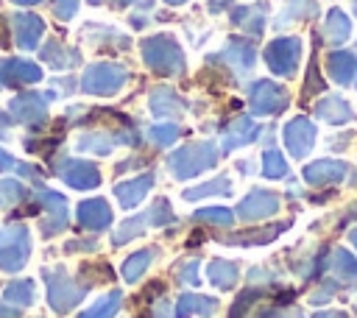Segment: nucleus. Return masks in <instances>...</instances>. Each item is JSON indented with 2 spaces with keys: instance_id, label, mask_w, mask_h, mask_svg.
Segmentation results:
<instances>
[{
  "instance_id": "f257e3e1",
  "label": "nucleus",
  "mask_w": 357,
  "mask_h": 318,
  "mask_svg": "<svg viewBox=\"0 0 357 318\" xmlns=\"http://www.w3.org/2000/svg\"><path fill=\"white\" fill-rule=\"evenodd\" d=\"M142 59L159 75H181L184 73V53L170 33H156L142 39Z\"/></svg>"
},
{
  "instance_id": "f03ea898",
  "label": "nucleus",
  "mask_w": 357,
  "mask_h": 318,
  "mask_svg": "<svg viewBox=\"0 0 357 318\" xmlns=\"http://www.w3.org/2000/svg\"><path fill=\"white\" fill-rule=\"evenodd\" d=\"M215 165H218V148L209 139L181 145L178 151H173L167 156V167L176 179H192V176H198Z\"/></svg>"
},
{
  "instance_id": "7ed1b4c3",
  "label": "nucleus",
  "mask_w": 357,
  "mask_h": 318,
  "mask_svg": "<svg viewBox=\"0 0 357 318\" xmlns=\"http://www.w3.org/2000/svg\"><path fill=\"white\" fill-rule=\"evenodd\" d=\"M42 279H45V285H47V304H50L53 312H59V315L70 312V310L86 296V290H89L86 282H78L75 276L64 273L61 268H59V271H42Z\"/></svg>"
},
{
  "instance_id": "20e7f679",
  "label": "nucleus",
  "mask_w": 357,
  "mask_h": 318,
  "mask_svg": "<svg viewBox=\"0 0 357 318\" xmlns=\"http://www.w3.org/2000/svg\"><path fill=\"white\" fill-rule=\"evenodd\" d=\"M31 259V234L25 223L0 229V271L20 273Z\"/></svg>"
},
{
  "instance_id": "39448f33",
  "label": "nucleus",
  "mask_w": 357,
  "mask_h": 318,
  "mask_svg": "<svg viewBox=\"0 0 357 318\" xmlns=\"http://www.w3.org/2000/svg\"><path fill=\"white\" fill-rule=\"evenodd\" d=\"M128 81V70L123 64H114V61H95L84 70L81 75V89L86 95H98V98H106V95H114L126 86Z\"/></svg>"
},
{
  "instance_id": "423d86ee",
  "label": "nucleus",
  "mask_w": 357,
  "mask_h": 318,
  "mask_svg": "<svg viewBox=\"0 0 357 318\" xmlns=\"http://www.w3.org/2000/svg\"><path fill=\"white\" fill-rule=\"evenodd\" d=\"M56 100V92H22L8 103V112L14 114L17 123L28 128H39L47 123V103Z\"/></svg>"
},
{
  "instance_id": "0eeeda50",
  "label": "nucleus",
  "mask_w": 357,
  "mask_h": 318,
  "mask_svg": "<svg viewBox=\"0 0 357 318\" xmlns=\"http://www.w3.org/2000/svg\"><path fill=\"white\" fill-rule=\"evenodd\" d=\"M287 103H290L287 89L279 86V84H273V81H268V78L254 81L251 89H248V106H251V112H254L257 117L279 114V112L287 109Z\"/></svg>"
},
{
  "instance_id": "6e6552de",
  "label": "nucleus",
  "mask_w": 357,
  "mask_h": 318,
  "mask_svg": "<svg viewBox=\"0 0 357 318\" xmlns=\"http://www.w3.org/2000/svg\"><path fill=\"white\" fill-rule=\"evenodd\" d=\"M39 204L45 206V218H42V237H56L61 229H67L70 223V206L67 198L56 190L39 187Z\"/></svg>"
},
{
  "instance_id": "1a4fd4ad",
  "label": "nucleus",
  "mask_w": 357,
  "mask_h": 318,
  "mask_svg": "<svg viewBox=\"0 0 357 318\" xmlns=\"http://www.w3.org/2000/svg\"><path fill=\"white\" fill-rule=\"evenodd\" d=\"M301 59V42L296 36H279L265 47V61L276 75H293Z\"/></svg>"
},
{
  "instance_id": "9d476101",
  "label": "nucleus",
  "mask_w": 357,
  "mask_h": 318,
  "mask_svg": "<svg viewBox=\"0 0 357 318\" xmlns=\"http://www.w3.org/2000/svg\"><path fill=\"white\" fill-rule=\"evenodd\" d=\"M279 192H273V190H262V187H257V190H251L240 204H237V218H243V220H265V218H271V215H276L279 212Z\"/></svg>"
},
{
  "instance_id": "9b49d317",
  "label": "nucleus",
  "mask_w": 357,
  "mask_h": 318,
  "mask_svg": "<svg viewBox=\"0 0 357 318\" xmlns=\"http://www.w3.org/2000/svg\"><path fill=\"white\" fill-rule=\"evenodd\" d=\"M282 139L293 159H304L315 145V126L307 117H293L282 128Z\"/></svg>"
},
{
  "instance_id": "f8f14e48",
  "label": "nucleus",
  "mask_w": 357,
  "mask_h": 318,
  "mask_svg": "<svg viewBox=\"0 0 357 318\" xmlns=\"http://www.w3.org/2000/svg\"><path fill=\"white\" fill-rule=\"evenodd\" d=\"M64 165L56 167L59 179L75 190H95L100 184V170L95 162H84V159H61Z\"/></svg>"
},
{
  "instance_id": "ddd939ff",
  "label": "nucleus",
  "mask_w": 357,
  "mask_h": 318,
  "mask_svg": "<svg viewBox=\"0 0 357 318\" xmlns=\"http://www.w3.org/2000/svg\"><path fill=\"white\" fill-rule=\"evenodd\" d=\"M301 176L312 187H332V184H340L349 176V165L340 162V159H315V162L304 165Z\"/></svg>"
},
{
  "instance_id": "4468645a",
  "label": "nucleus",
  "mask_w": 357,
  "mask_h": 318,
  "mask_svg": "<svg viewBox=\"0 0 357 318\" xmlns=\"http://www.w3.org/2000/svg\"><path fill=\"white\" fill-rule=\"evenodd\" d=\"M42 81L39 64L28 59H0V89L20 86V84H36Z\"/></svg>"
},
{
  "instance_id": "2eb2a0df",
  "label": "nucleus",
  "mask_w": 357,
  "mask_h": 318,
  "mask_svg": "<svg viewBox=\"0 0 357 318\" xmlns=\"http://www.w3.org/2000/svg\"><path fill=\"white\" fill-rule=\"evenodd\" d=\"M259 134H262V128H259L251 117L240 114V117H234V120L226 126L223 139H220V151H223V153H229V151H234V148H243V145L254 142Z\"/></svg>"
},
{
  "instance_id": "dca6fc26",
  "label": "nucleus",
  "mask_w": 357,
  "mask_h": 318,
  "mask_svg": "<svg viewBox=\"0 0 357 318\" xmlns=\"http://www.w3.org/2000/svg\"><path fill=\"white\" fill-rule=\"evenodd\" d=\"M11 25H14V36H17V45L22 50H33L45 33V20L31 14V11H20L11 17Z\"/></svg>"
},
{
  "instance_id": "f3484780",
  "label": "nucleus",
  "mask_w": 357,
  "mask_h": 318,
  "mask_svg": "<svg viewBox=\"0 0 357 318\" xmlns=\"http://www.w3.org/2000/svg\"><path fill=\"white\" fill-rule=\"evenodd\" d=\"M153 187V173H142V176H134V179H126L120 184H114V198L120 201L123 209H134Z\"/></svg>"
},
{
  "instance_id": "a211bd4d",
  "label": "nucleus",
  "mask_w": 357,
  "mask_h": 318,
  "mask_svg": "<svg viewBox=\"0 0 357 318\" xmlns=\"http://www.w3.org/2000/svg\"><path fill=\"white\" fill-rule=\"evenodd\" d=\"M78 223L89 232H100L112 223V206L103 198H89L78 204Z\"/></svg>"
},
{
  "instance_id": "6ab92c4d",
  "label": "nucleus",
  "mask_w": 357,
  "mask_h": 318,
  "mask_svg": "<svg viewBox=\"0 0 357 318\" xmlns=\"http://www.w3.org/2000/svg\"><path fill=\"white\" fill-rule=\"evenodd\" d=\"M148 106H151V112L156 117H181L187 112V100L178 98V92L170 89V86H156L151 92V103Z\"/></svg>"
},
{
  "instance_id": "aec40b11",
  "label": "nucleus",
  "mask_w": 357,
  "mask_h": 318,
  "mask_svg": "<svg viewBox=\"0 0 357 318\" xmlns=\"http://www.w3.org/2000/svg\"><path fill=\"white\" fill-rule=\"evenodd\" d=\"M39 56H42V61H45L47 67H53V70H70V67H78V64H81V53L73 50V47H67V45H61L59 39H47V42L42 45Z\"/></svg>"
},
{
  "instance_id": "412c9836",
  "label": "nucleus",
  "mask_w": 357,
  "mask_h": 318,
  "mask_svg": "<svg viewBox=\"0 0 357 318\" xmlns=\"http://www.w3.org/2000/svg\"><path fill=\"white\" fill-rule=\"evenodd\" d=\"M315 117H321L324 123H332V126H343V123L354 120V109L340 95H326L315 103Z\"/></svg>"
},
{
  "instance_id": "4be33fe9",
  "label": "nucleus",
  "mask_w": 357,
  "mask_h": 318,
  "mask_svg": "<svg viewBox=\"0 0 357 318\" xmlns=\"http://www.w3.org/2000/svg\"><path fill=\"white\" fill-rule=\"evenodd\" d=\"M176 307V318H190V315H201V318H212L218 310V298L212 296H198V293H181Z\"/></svg>"
},
{
  "instance_id": "5701e85b",
  "label": "nucleus",
  "mask_w": 357,
  "mask_h": 318,
  "mask_svg": "<svg viewBox=\"0 0 357 318\" xmlns=\"http://www.w3.org/2000/svg\"><path fill=\"white\" fill-rule=\"evenodd\" d=\"M287 226H290V220L273 223V226H265V229H251L245 234H226V237H220V243H226V245H265V243L276 240Z\"/></svg>"
},
{
  "instance_id": "b1692460",
  "label": "nucleus",
  "mask_w": 357,
  "mask_h": 318,
  "mask_svg": "<svg viewBox=\"0 0 357 318\" xmlns=\"http://www.w3.org/2000/svg\"><path fill=\"white\" fill-rule=\"evenodd\" d=\"M206 273H209V282L218 287V290H231L240 279V265L234 259H209L206 265Z\"/></svg>"
},
{
  "instance_id": "393cba45",
  "label": "nucleus",
  "mask_w": 357,
  "mask_h": 318,
  "mask_svg": "<svg viewBox=\"0 0 357 318\" xmlns=\"http://www.w3.org/2000/svg\"><path fill=\"white\" fill-rule=\"evenodd\" d=\"M326 67H329V75L337 84H351V78L357 73V56L349 53V50H337L326 59Z\"/></svg>"
},
{
  "instance_id": "a878e982",
  "label": "nucleus",
  "mask_w": 357,
  "mask_h": 318,
  "mask_svg": "<svg viewBox=\"0 0 357 318\" xmlns=\"http://www.w3.org/2000/svg\"><path fill=\"white\" fill-rule=\"evenodd\" d=\"M223 59H226L237 73H245V70H251V64H254V47H251L245 39H229L226 47H223Z\"/></svg>"
},
{
  "instance_id": "bb28decb",
  "label": "nucleus",
  "mask_w": 357,
  "mask_h": 318,
  "mask_svg": "<svg viewBox=\"0 0 357 318\" xmlns=\"http://www.w3.org/2000/svg\"><path fill=\"white\" fill-rule=\"evenodd\" d=\"M117 145L114 134L112 131H89V134H81L75 148L84 151V153H98V156H109L112 148Z\"/></svg>"
},
{
  "instance_id": "cd10ccee",
  "label": "nucleus",
  "mask_w": 357,
  "mask_h": 318,
  "mask_svg": "<svg viewBox=\"0 0 357 318\" xmlns=\"http://www.w3.org/2000/svg\"><path fill=\"white\" fill-rule=\"evenodd\" d=\"M151 226V218H148V209L145 212H139V215H134V218H126L114 232H112V245H126L128 240H134V237H139L145 229Z\"/></svg>"
},
{
  "instance_id": "c85d7f7f",
  "label": "nucleus",
  "mask_w": 357,
  "mask_h": 318,
  "mask_svg": "<svg viewBox=\"0 0 357 318\" xmlns=\"http://www.w3.org/2000/svg\"><path fill=\"white\" fill-rule=\"evenodd\" d=\"M3 301L14 304V307H31L36 301V287L31 279H14L3 287Z\"/></svg>"
},
{
  "instance_id": "c756f323",
  "label": "nucleus",
  "mask_w": 357,
  "mask_h": 318,
  "mask_svg": "<svg viewBox=\"0 0 357 318\" xmlns=\"http://www.w3.org/2000/svg\"><path fill=\"white\" fill-rule=\"evenodd\" d=\"M120 304H123V293L120 290H109L103 298L89 304V310H84L78 318H114L120 312Z\"/></svg>"
},
{
  "instance_id": "7c9ffc66",
  "label": "nucleus",
  "mask_w": 357,
  "mask_h": 318,
  "mask_svg": "<svg viewBox=\"0 0 357 318\" xmlns=\"http://www.w3.org/2000/svg\"><path fill=\"white\" fill-rule=\"evenodd\" d=\"M153 262V248H142V251H134L126 262H123V279L128 282V285H134V282H139L142 279V273L148 271V265Z\"/></svg>"
},
{
  "instance_id": "2f4dec72",
  "label": "nucleus",
  "mask_w": 357,
  "mask_h": 318,
  "mask_svg": "<svg viewBox=\"0 0 357 318\" xmlns=\"http://www.w3.org/2000/svg\"><path fill=\"white\" fill-rule=\"evenodd\" d=\"M231 192V179L229 176H218L212 181H204L198 187H187L184 190V198L187 201H195V198H206V195H229Z\"/></svg>"
},
{
  "instance_id": "473e14b6",
  "label": "nucleus",
  "mask_w": 357,
  "mask_h": 318,
  "mask_svg": "<svg viewBox=\"0 0 357 318\" xmlns=\"http://www.w3.org/2000/svg\"><path fill=\"white\" fill-rule=\"evenodd\" d=\"M329 271L337 279H357V257L351 251H346V248H335L332 262H329Z\"/></svg>"
},
{
  "instance_id": "72a5a7b5",
  "label": "nucleus",
  "mask_w": 357,
  "mask_h": 318,
  "mask_svg": "<svg viewBox=\"0 0 357 318\" xmlns=\"http://www.w3.org/2000/svg\"><path fill=\"white\" fill-rule=\"evenodd\" d=\"M192 218L198 223H212V226H220V229H231V223H234V212L226 209V206H204V209H195Z\"/></svg>"
},
{
  "instance_id": "f704fd0d",
  "label": "nucleus",
  "mask_w": 357,
  "mask_h": 318,
  "mask_svg": "<svg viewBox=\"0 0 357 318\" xmlns=\"http://www.w3.org/2000/svg\"><path fill=\"white\" fill-rule=\"evenodd\" d=\"M22 198H28V187L22 181H14V179L0 181V209H11Z\"/></svg>"
},
{
  "instance_id": "c9c22d12",
  "label": "nucleus",
  "mask_w": 357,
  "mask_h": 318,
  "mask_svg": "<svg viewBox=\"0 0 357 318\" xmlns=\"http://www.w3.org/2000/svg\"><path fill=\"white\" fill-rule=\"evenodd\" d=\"M262 176L265 179H284L287 176V159L276 148H268L262 153Z\"/></svg>"
},
{
  "instance_id": "e433bc0d",
  "label": "nucleus",
  "mask_w": 357,
  "mask_h": 318,
  "mask_svg": "<svg viewBox=\"0 0 357 318\" xmlns=\"http://www.w3.org/2000/svg\"><path fill=\"white\" fill-rule=\"evenodd\" d=\"M349 33H351V25H349L346 14L337 11V8H332L329 17H326V36H329L332 42H343Z\"/></svg>"
},
{
  "instance_id": "4c0bfd02",
  "label": "nucleus",
  "mask_w": 357,
  "mask_h": 318,
  "mask_svg": "<svg viewBox=\"0 0 357 318\" xmlns=\"http://www.w3.org/2000/svg\"><path fill=\"white\" fill-rule=\"evenodd\" d=\"M231 22L248 28L251 33H259L262 31V8H234Z\"/></svg>"
},
{
  "instance_id": "58836bf2",
  "label": "nucleus",
  "mask_w": 357,
  "mask_h": 318,
  "mask_svg": "<svg viewBox=\"0 0 357 318\" xmlns=\"http://www.w3.org/2000/svg\"><path fill=\"white\" fill-rule=\"evenodd\" d=\"M178 134H181V128L176 123H159V126H153L148 131V139L153 145H159V148H167V145H173L178 139Z\"/></svg>"
},
{
  "instance_id": "ea45409f",
  "label": "nucleus",
  "mask_w": 357,
  "mask_h": 318,
  "mask_svg": "<svg viewBox=\"0 0 357 318\" xmlns=\"http://www.w3.org/2000/svg\"><path fill=\"white\" fill-rule=\"evenodd\" d=\"M262 287H248V290H243L240 296H237V301L231 304V312H229V318H245V312L251 310V304H257L259 298H262Z\"/></svg>"
},
{
  "instance_id": "a19ab883",
  "label": "nucleus",
  "mask_w": 357,
  "mask_h": 318,
  "mask_svg": "<svg viewBox=\"0 0 357 318\" xmlns=\"http://www.w3.org/2000/svg\"><path fill=\"white\" fill-rule=\"evenodd\" d=\"M148 218H151V226H153V229H159V226L176 220V215H173V209H170V204H167L165 198H156V201L148 206Z\"/></svg>"
},
{
  "instance_id": "79ce46f5",
  "label": "nucleus",
  "mask_w": 357,
  "mask_h": 318,
  "mask_svg": "<svg viewBox=\"0 0 357 318\" xmlns=\"http://www.w3.org/2000/svg\"><path fill=\"white\" fill-rule=\"evenodd\" d=\"M310 14H315V0H290L284 8V17L276 20V25H284L287 20H304Z\"/></svg>"
},
{
  "instance_id": "37998d69",
  "label": "nucleus",
  "mask_w": 357,
  "mask_h": 318,
  "mask_svg": "<svg viewBox=\"0 0 357 318\" xmlns=\"http://www.w3.org/2000/svg\"><path fill=\"white\" fill-rule=\"evenodd\" d=\"M198 271H201V262H198V259H187V262H181V265L176 268L178 282H184V285H198V282H201Z\"/></svg>"
},
{
  "instance_id": "c03bdc74",
  "label": "nucleus",
  "mask_w": 357,
  "mask_h": 318,
  "mask_svg": "<svg viewBox=\"0 0 357 318\" xmlns=\"http://www.w3.org/2000/svg\"><path fill=\"white\" fill-rule=\"evenodd\" d=\"M50 8L59 20H73L78 11V0H50Z\"/></svg>"
},
{
  "instance_id": "a18cd8bd",
  "label": "nucleus",
  "mask_w": 357,
  "mask_h": 318,
  "mask_svg": "<svg viewBox=\"0 0 357 318\" xmlns=\"http://www.w3.org/2000/svg\"><path fill=\"white\" fill-rule=\"evenodd\" d=\"M335 287H337L335 282H324V285L310 296V301H312V304H326V301L335 296Z\"/></svg>"
},
{
  "instance_id": "49530a36",
  "label": "nucleus",
  "mask_w": 357,
  "mask_h": 318,
  "mask_svg": "<svg viewBox=\"0 0 357 318\" xmlns=\"http://www.w3.org/2000/svg\"><path fill=\"white\" fill-rule=\"evenodd\" d=\"M259 318H304V315L296 307H273V310L259 312Z\"/></svg>"
},
{
  "instance_id": "de8ad7c7",
  "label": "nucleus",
  "mask_w": 357,
  "mask_h": 318,
  "mask_svg": "<svg viewBox=\"0 0 357 318\" xmlns=\"http://www.w3.org/2000/svg\"><path fill=\"white\" fill-rule=\"evenodd\" d=\"M95 248H98L95 240H73L64 245V251H95Z\"/></svg>"
},
{
  "instance_id": "09e8293b",
  "label": "nucleus",
  "mask_w": 357,
  "mask_h": 318,
  "mask_svg": "<svg viewBox=\"0 0 357 318\" xmlns=\"http://www.w3.org/2000/svg\"><path fill=\"white\" fill-rule=\"evenodd\" d=\"M153 318H176V307L170 301H159L153 307Z\"/></svg>"
},
{
  "instance_id": "8fccbe9b",
  "label": "nucleus",
  "mask_w": 357,
  "mask_h": 318,
  "mask_svg": "<svg viewBox=\"0 0 357 318\" xmlns=\"http://www.w3.org/2000/svg\"><path fill=\"white\" fill-rule=\"evenodd\" d=\"M17 167V159L8 153V151H3L0 148V173H6V170H14Z\"/></svg>"
},
{
  "instance_id": "3c124183",
  "label": "nucleus",
  "mask_w": 357,
  "mask_h": 318,
  "mask_svg": "<svg viewBox=\"0 0 357 318\" xmlns=\"http://www.w3.org/2000/svg\"><path fill=\"white\" fill-rule=\"evenodd\" d=\"M11 126H14V117H8L6 112H0V139H8Z\"/></svg>"
},
{
  "instance_id": "603ef678",
  "label": "nucleus",
  "mask_w": 357,
  "mask_h": 318,
  "mask_svg": "<svg viewBox=\"0 0 357 318\" xmlns=\"http://www.w3.org/2000/svg\"><path fill=\"white\" fill-rule=\"evenodd\" d=\"M114 8H128V6H139V8H151V0H112Z\"/></svg>"
},
{
  "instance_id": "864d4df0",
  "label": "nucleus",
  "mask_w": 357,
  "mask_h": 318,
  "mask_svg": "<svg viewBox=\"0 0 357 318\" xmlns=\"http://www.w3.org/2000/svg\"><path fill=\"white\" fill-rule=\"evenodd\" d=\"M0 318H20V307H8V301H0Z\"/></svg>"
},
{
  "instance_id": "5fc2aeb1",
  "label": "nucleus",
  "mask_w": 357,
  "mask_h": 318,
  "mask_svg": "<svg viewBox=\"0 0 357 318\" xmlns=\"http://www.w3.org/2000/svg\"><path fill=\"white\" fill-rule=\"evenodd\" d=\"M229 3H231V0H209V6H212V8H215V11H218V8H220V6H229Z\"/></svg>"
},
{
  "instance_id": "6e6d98bb",
  "label": "nucleus",
  "mask_w": 357,
  "mask_h": 318,
  "mask_svg": "<svg viewBox=\"0 0 357 318\" xmlns=\"http://www.w3.org/2000/svg\"><path fill=\"white\" fill-rule=\"evenodd\" d=\"M11 3H17V6H36V3H42V0H11Z\"/></svg>"
},
{
  "instance_id": "4d7b16f0",
  "label": "nucleus",
  "mask_w": 357,
  "mask_h": 318,
  "mask_svg": "<svg viewBox=\"0 0 357 318\" xmlns=\"http://www.w3.org/2000/svg\"><path fill=\"white\" fill-rule=\"evenodd\" d=\"M349 243L357 248V229H351V232H349Z\"/></svg>"
},
{
  "instance_id": "13d9d810",
  "label": "nucleus",
  "mask_w": 357,
  "mask_h": 318,
  "mask_svg": "<svg viewBox=\"0 0 357 318\" xmlns=\"http://www.w3.org/2000/svg\"><path fill=\"white\" fill-rule=\"evenodd\" d=\"M167 6H181V3H187V0H165Z\"/></svg>"
},
{
  "instance_id": "bf43d9fd",
  "label": "nucleus",
  "mask_w": 357,
  "mask_h": 318,
  "mask_svg": "<svg viewBox=\"0 0 357 318\" xmlns=\"http://www.w3.org/2000/svg\"><path fill=\"white\" fill-rule=\"evenodd\" d=\"M312 318H332V312H318V315H312Z\"/></svg>"
},
{
  "instance_id": "052dcab7",
  "label": "nucleus",
  "mask_w": 357,
  "mask_h": 318,
  "mask_svg": "<svg viewBox=\"0 0 357 318\" xmlns=\"http://www.w3.org/2000/svg\"><path fill=\"white\" fill-rule=\"evenodd\" d=\"M332 318H349L346 312H332Z\"/></svg>"
},
{
  "instance_id": "680f3d73",
  "label": "nucleus",
  "mask_w": 357,
  "mask_h": 318,
  "mask_svg": "<svg viewBox=\"0 0 357 318\" xmlns=\"http://www.w3.org/2000/svg\"><path fill=\"white\" fill-rule=\"evenodd\" d=\"M89 3H92V6H100V3H103V0H89Z\"/></svg>"
}]
</instances>
